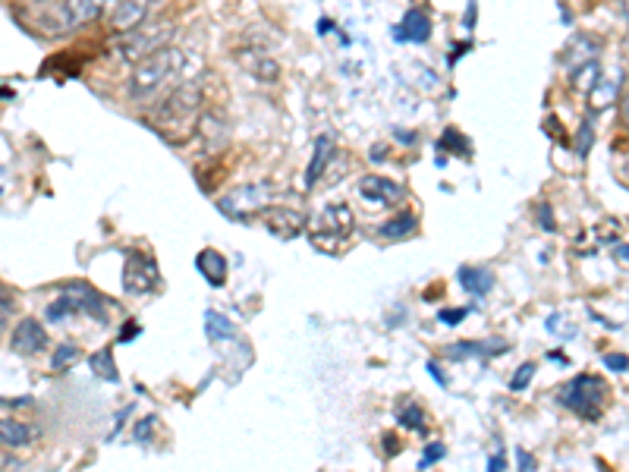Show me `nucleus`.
<instances>
[{"label":"nucleus","mask_w":629,"mask_h":472,"mask_svg":"<svg viewBox=\"0 0 629 472\" xmlns=\"http://www.w3.org/2000/svg\"><path fill=\"white\" fill-rule=\"evenodd\" d=\"M205 111V92L202 82H177L170 92L151 101V107L142 114V120L155 130L167 145H186L195 139V126Z\"/></svg>","instance_id":"nucleus-1"},{"label":"nucleus","mask_w":629,"mask_h":472,"mask_svg":"<svg viewBox=\"0 0 629 472\" xmlns=\"http://www.w3.org/2000/svg\"><path fill=\"white\" fill-rule=\"evenodd\" d=\"M186 67H189L186 51L167 45V48H161L155 54H148L145 60L133 63V73H129L126 92H129V98L139 101V104L155 101V98L170 92L173 85L183 79Z\"/></svg>","instance_id":"nucleus-2"},{"label":"nucleus","mask_w":629,"mask_h":472,"mask_svg":"<svg viewBox=\"0 0 629 472\" xmlns=\"http://www.w3.org/2000/svg\"><path fill=\"white\" fill-rule=\"evenodd\" d=\"M353 230H356L353 208L346 205V202H334V205H328V208H324V211L318 214V218H315V224H312V230H309V243H312L318 252L334 255V252L343 249L346 240H350Z\"/></svg>","instance_id":"nucleus-3"},{"label":"nucleus","mask_w":629,"mask_h":472,"mask_svg":"<svg viewBox=\"0 0 629 472\" xmlns=\"http://www.w3.org/2000/svg\"><path fill=\"white\" fill-rule=\"evenodd\" d=\"M173 32H177V23L173 19H161V16H151L148 23H142L139 29H133L129 35H120L117 41V51L123 54V60L129 63H139L148 54H155L161 48L170 45Z\"/></svg>","instance_id":"nucleus-4"},{"label":"nucleus","mask_w":629,"mask_h":472,"mask_svg":"<svg viewBox=\"0 0 629 472\" xmlns=\"http://www.w3.org/2000/svg\"><path fill=\"white\" fill-rule=\"evenodd\" d=\"M604 397H607V388L598 375H576L573 381L563 384L557 394L560 406H567L570 413H576L582 419H601Z\"/></svg>","instance_id":"nucleus-5"},{"label":"nucleus","mask_w":629,"mask_h":472,"mask_svg":"<svg viewBox=\"0 0 629 472\" xmlns=\"http://www.w3.org/2000/svg\"><path fill=\"white\" fill-rule=\"evenodd\" d=\"M70 315H92L98 321H104V299L98 296V290L92 284H67L63 293L48 306V321H63Z\"/></svg>","instance_id":"nucleus-6"},{"label":"nucleus","mask_w":629,"mask_h":472,"mask_svg":"<svg viewBox=\"0 0 629 472\" xmlns=\"http://www.w3.org/2000/svg\"><path fill=\"white\" fill-rule=\"evenodd\" d=\"M274 186L271 183H249L227 192V196L218 199V208L227 214V218H249V214H262L271 202H274Z\"/></svg>","instance_id":"nucleus-7"},{"label":"nucleus","mask_w":629,"mask_h":472,"mask_svg":"<svg viewBox=\"0 0 629 472\" xmlns=\"http://www.w3.org/2000/svg\"><path fill=\"white\" fill-rule=\"evenodd\" d=\"M195 142H199L202 155H208V158H218V155L227 152L230 120H227V114L221 111V107H205L202 111L199 126H195Z\"/></svg>","instance_id":"nucleus-8"},{"label":"nucleus","mask_w":629,"mask_h":472,"mask_svg":"<svg viewBox=\"0 0 629 472\" xmlns=\"http://www.w3.org/2000/svg\"><path fill=\"white\" fill-rule=\"evenodd\" d=\"M123 287L129 296H148L161 287V271L158 262L145 252H133L123 265Z\"/></svg>","instance_id":"nucleus-9"},{"label":"nucleus","mask_w":629,"mask_h":472,"mask_svg":"<svg viewBox=\"0 0 629 472\" xmlns=\"http://www.w3.org/2000/svg\"><path fill=\"white\" fill-rule=\"evenodd\" d=\"M158 4L161 0H120V4L107 13V29H111L114 35H129L142 23H148Z\"/></svg>","instance_id":"nucleus-10"},{"label":"nucleus","mask_w":629,"mask_h":472,"mask_svg":"<svg viewBox=\"0 0 629 472\" xmlns=\"http://www.w3.org/2000/svg\"><path fill=\"white\" fill-rule=\"evenodd\" d=\"M262 224L277 236V240H296V236H302L309 227L306 214L290 208V205H268L262 211Z\"/></svg>","instance_id":"nucleus-11"},{"label":"nucleus","mask_w":629,"mask_h":472,"mask_svg":"<svg viewBox=\"0 0 629 472\" xmlns=\"http://www.w3.org/2000/svg\"><path fill=\"white\" fill-rule=\"evenodd\" d=\"M356 192H359L362 202H368V205H384V208L400 205L406 199V189L400 183L387 180V177H378V174L362 177L359 186H356Z\"/></svg>","instance_id":"nucleus-12"},{"label":"nucleus","mask_w":629,"mask_h":472,"mask_svg":"<svg viewBox=\"0 0 629 472\" xmlns=\"http://www.w3.org/2000/svg\"><path fill=\"white\" fill-rule=\"evenodd\" d=\"M623 92V70H607L598 76V82L589 92V114H604L611 111Z\"/></svg>","instance_id":"nucleus-13"},{"label":"nucleus","mask_w":629,"mask_h":472,"mask_svg":"<svg viewBox=\"0 0 629 472\" xmlns=\"http://www.w3.org/2000/svg\"><path fill=\"white\" fill-rule=\"evenodd\" d=\"M45 343H48V334L38 318H23L10 334V350L19 356H35L38 350H45Z\"/></svg>","instance_id":"nucleus-14"},{"label":"nucleus","mask_w":629,"mask_h":472,"mask_svg":"<svg viewBox=\"0 0 629 472\" xmlns=\"http://www.w3.org/2000/svg\"><path fill=\"white\" fill-rule=\"evenodd\" d=\"M334 152H337L334 136H331V133H321V136L315 139V152H312V161H309V167H306V174H302V189H315V183L321 180V174L328 170Z\"/></svg>","instance_id":"nucleus-15"},{"label":"nucleus","mask_w":629,"mask_h":472,"mask_svg":"<svg viewBox=\"0 0 629 472\" xmlns=\"http://www.w3.org/2000/svg\"><path fill=\"white\" fill-rule=\"evenodd\" d=\"M598 54H601V41L592 38V35H582V32H579V35L570 38L567 51H563V67H567V73H573V70L585 67V63L598 60Z\"/></svg>","instance_id":"nucleus-16"},{"label":"nucleus","mask_w":629,"mask_h":472,"mask_svg":"<svg viewBox=\"0 0 629 472\" xmlns=\"http://www.w3.org/2000/svg\"><path fill=\"white\" fill-rule=\"evenodd\" d=\"M240 63H243L246 73H252L255 79H262V82H274L280 76L277 60L271 54H265L262 48H243L240 51Z\"/></svg>","instance_id":"nucleus-17"},{"label":"nucleus","mask_w":629,"mask_h":472,"mask_svg":"<svg viewBox=\"0 0 629 472\" xmlns=\"http://www.w3.org/2000/svg\"><path fill=\"white\" fill-rule=\"evenodd\" d=\"M397 38L400 41H416V45H425V41L431 38V19H428V13L419 10V7H412L403 16V23L397 26Z\"/></svg>","instance_id":"nucleus-18"},{"label":"nucleus","mask_w":629,"mask_h":472,"mask_svg":"<svg viewBox=\"0 0 629 472\" xmlns=\"http://www.w3.org/2000/svg\"><path fill=\"white\" fill-rule=\"evenodd\" d=\"M195 265H199L202 277L211 287H224L227 284V259L218 249H202L199 259H195Z\"/></svg>","instance_id":"nucleus-19"},{"label":"nucleus","mask_w":629,"mask_h":472,"mask_svg":"<svg viewBox=\"0 0 629 472\" xmlns=\"http://www.w3.org/2000/svg\"><path fill=\"white\" fill-rule=\"evenodd\" d=\"M35 441V428L19 422V419H0V447L13 450V447H29Z\"/></svg>","instance_id":"nucleus-20"},{"label":"nucleus","mask_w":629,"mask_h":472,"mask_svg":"<svg viewBox=\"0 0 629 472\" xmlns=\"http://www.w3.org/2000/svg\"><path fill=\"white\" fill-rule=\"evenodd\" d=\"M460 284L472 296H485L494 287V274L488 268H472L469 265V268H460Z\"/></svg>","instance_id":"nucleus-21"},{"label":"nucleus","mask_w":629,"mask_h":472,"mask_svg":"<svg viewBox=\"0 0 629 472\" xmlns=\"http://www.w3.org/2000/svg\"><path fill=\"white\" fill-rule=\"evenodd\" d=\"M378 233L384 236V240H406V236L416 233V214H412V211H400L397 218H390Z\"/></svg>","instance_id":"nucleus-22"},{"label":"nucleus","mask_w":629,"mask_h":472,"mask_svg":"<svg viewBox=\"0 0 629 472\" xmlns=\"http://www.w3.org/2000/svg\"><path fill=\"white\" fill-rule=\"evenodd\" d=\"M205 334H208L211 343H224V340L236 337V328H233V321H227L221 312H205Z\"/></svg>","instance_id":"nucleus-23"},{"label":"nucleus","mask_w":629,"mask_h":472,"mask_svg":"<svg viewBox=\"0 0 629 472\" xmlns=\"http://www.w3.org/2000/svg\"><path fill=\"white\" fill-rule=\"evenodd\" d=\"M598 76H601V63L592 60V63H585V67L573 70V73H570V82H573V89H576V92L589 95V92H592V85L598 82Z\"/></svg>","instance_id":"nucleus-24"},{"label":"nucleus","mask_w":629,"mask_h":472,"mask_svg":"<svg viewBox=\"0 0 629 472\" xmlns=\"http://www.w3.org/2000/svg\"><path fill=\"white\" fill-rule=\"evenodd\" d=\"M89 366H92V372H95L101 381H120L117 366H114V353H111V350H101V353H95V356L89 359Z\"/></svg>","instance_id":"nucleus-25"},{"label":"nucleus","mask_w":629,"mask_h":472,"mask_svg":"<svg viewBox=\"0 0 629 472\" xmlns=\"http://www.w3.org/2000/svg\"><path fill=\"white\" fill-rule=\"evenodd\" d=\"M397 419H400L403 428H409V432H422V425H425V416H422V410L416 403H406L403 410L397 413Z\"/></svg>","instance_id":"nucleus-26"},{"label":"nucleus","mask_w":629,"mask_h":472,"mask_svg":"<svg viewBox=\"0 0 629 472\" xmlns=\"http://www.w3.org/2000/svg\"><path fill=\"white\" fill-rule=\"evenodd\" d=\"M532 378H535V362H523V366H519V369L513 372V378H510V391H513V394H516V391H526Z\"/></svg>","instance_id":"nucleus-27"},{"label":"nucleus","mask_w":629,"mask_h":472,"mask_svg":"<svg viewBox=\"0 0 629 472\" xmlns=\"http://www.w3.org/2000/svg\"><path fill=\"white\" fill-rule=\"evenodd\" d=\"M441 148H447V152H457V155H466L469 152V142L457 130H447L441 136V142H438V152H441Z\"/></svg>","instance_id":"nucleus-28"},{"label":"nucleus","mask_w":629,"mask_h":472,"mask_svg":"<svg viewBox=\"0 0 629 472\" xmlns=\"http://www.w3.org/2000/svg\"><path fill=\"white\" fill-rule=\"evenodd\" d=\"M592 142H595V130H592V120L585 117V120H582V126H579V133H576V152L585 158V155H589Z\"/></svg>","instance_id":"nucleus-29"},{"label":"nucleus","mask_w":629,"mask_h":472,"mask_svg":"<svg viewBox=\"0 0 629 472\" xmlns=\"http://www.w3.org/2000/svg\"><path fill=\"white\" fill-rule=\"evenodd\" d=\"M76 359H79V347H76V343H63V347L54 353V369H57V372H60V369H70Z\"/></svg>","instance_id":"nucleus-30"},{"label":"nucleus","mask_w":629,"mask_h":472,"mask_svg":"<svg viewBox=\"0 0 629 472\" xmlns=\"http://www.w3.org/2000/svg\"><path fill=\"white\" fill-rule=\"evenodd\" d=\"M10 315H13V293H10V287L0 284V337H4V331L10 325Z\"/></svg>","instance_id":"nucleus-31"},{"label":"nucleus","mask_w":629,"mask_h":472,"mask_svg":"<svg viewBox=\"0 0 629 472\" xmlns=\"http://www.w3.org/2000/svg\"><path fill=\"white\" fill-rule=\"evenodd\" d=\"M444 454H447V450H444V444L441 441H431L428 447H425V454H422V469H428V466H435L438 460H444Z\"/></svg>","instance_id":"nucleus-32"},{"label":"nucleus","mask_w":629,"mask_h":472,"mask_svg":"<svg viewBox=\"0 0 629 472\" xmlns=\"http://www.w3.org/2000/svg\"><path fill=\"white\" fill-rule=\"evenodd\" d=\"M466 315H469V309H441L438 312V321H441V325H450L453 328V325H460Z\"/></svg>","instance_id":"nucleus-33"},{"label":"nucleus","mask_w":629,"mask_h":472,"mask_svg":"<svg viewBox=\"0 0 629 472\" xmlns=\"http://www.w3.org/2000/svg\"><path fill=\"white\" fill-rule=\"evenodd\" d=\"M604 366L611 372H629V359L623 353H607L604 356Z\"/></svg>","instance_id":"nucleus-34"},{"label":"nucleus","mask_w":629,"mask_h":472,"mask_svg":"<svg viewBox=\"0 0 629 472\" xmlns=\"http://www.w3.org/2000/svg\"><path fill=\"white\" fill-rule=\"evenodd\" d=\"M516 460H519V472H535V457L529 454V450L519 447L516 450Z\"/></svg>","instance_id":"nucleus-35"},{"label":"nucleus","mask_w":629,"mask_h":472,"mask_svg":"<svg viewBox=\"0 0 629 472\" xmlns=\"http://www.w3.org/2000/svg\"><path fill=\"white\" fill-rule=\"evenodd\" d=\"M538 224L545 227L548 233L557 227V224H554V214H551V208H548V205H538Z\"/></svg>","instance_id":"nucleus-36"},{"label":"nucleus","mask_w":629,"mask_h":472,"mask_svg":"<svg viewBox=\"0 0 629 472\" xmlns=\"http://www.w3.org/2000/svg\"><path fill=\"white\" fill-rule=\"evenodd\" d=\"M155 425H158V419H155V416L142 419V422L136 425V438H139V441H148V432H151V428H155Z\"/></svg>","instance_id":"nucleus-37"},{"label":"nucleus","mask_w":629,"mask_h":472,"mask_svg":"<svg viewBox=\"0 0 629 472\" xmlns=\"http://www.w3.org/2000/svg\"><path fill=\"white\" fill-rule=\"evenodd\" d=\"M139 331H142V328L136 325V321H126V325H123V331H120V340H123V343H129V340H133Z\"/></svg>","instance_id":"nucleus-38"},{"label":"nucleus","mask_w":629,"mask_h":472,"mask_svg":"<svg viewBox=\"0 0 629 472\" xmlns=\"http://www.w3.org/2000/svg\"><path fill=\"white\" fill-rule=\"evenodd\" d=\"M504 469H507V457L504 454H494L488 460V472H504Z\"/></svg>","instance_id":"nucleus-39"},{"label":"nucleus","mask_w":629,"mask_h":472,"mask_svg":"<svg viewBox=\"0 0 629 472\" xmlns=\"http://www.w3.org/2000/svg\"><path fill=\"white\" fill-rule=\"evenodd\" d=\"M428 375H431V378H435V381L441 384V388H447V375H444V372H441V369L435 366V362H428Z\"/></svg>","instance_id":"nucleus-40"},{"label":"nucleus","mask_w":629,"mask_h":472,"mask_svg":"<svg viewBox=\"0 0 629 472\" xmlns=\"http://www.w3.org/2000/svg\"><path fill=\"white\" fill-rule=\"evenodd\" d=\"M384 450H387V454H397V450H400L397 435H384Z\"/></svg>","instance_id":"nucleus-41"},{"label":"nucleus","mask_w":629,"mask_h":472,"mask_svg":"<svg viewBox=\"0 0 629 472\" xmlns=\"http://www.w3.org/2000/svg\"><path fill=\"white\" fill-rule=\"evenodd\" d=\"M620 114H623V123H626V130H629V89H626V95L620 101Z\"/></svg>","instance_id":"nucleus-42"},{"label":"nucleus","mask_w":629,"mask_h":472,"mask_svg":"<svg viewBox=\"0 0 629 472\" xmlns=\"http://www.w3.org/2000/svg\"><path fill=\"white\" fill-rule=\"evenodd\" d=\"M614 255H617L620 262H629V246H617V249H614Z\"/></svg>","instance_id":"nucleus-43"},{"label":"nucleus","mask_w":629,"mask_h":472,"mask_svg":"<svg viewBox=\"0 0 629 472\" xmlns=\"http://www.w3.org/2000/svg\"><path fill=\"white\" fill-rule=\"evenodd\" d=\"M400 142H403V145H412V142H419V136H412V133H400Z\"/></svg>","instance_id":"nucleus-44"},{"label":"nucleus","mask_w":629,"mask_h":472,"mask_svg":"<svg viewBox=\"0 0 629 472\" xmlns=\"http://www.w3.org/2000/svg\"><path fill=\"white\" fill-rule=\"evenodd\" d=\"M548 359H554L557 366H563V362H567V356H563V353H557V350H554V353H548Z\"/></svg>","instance_id":"nucleus-45"},{"label":"nucleus","mask_w":629,"mask_h":472,"mask_svg":"<svg viewBox=\"0 0 629 472\" xmlns=\"http://www.w3.org/2000/svg\"><path fill=\"white\" fill-rule=\"evenodd\" d=\"M623 57H626V60H629V32H626V35H623Z\"/></svg>","instance_id":"nucleus-46"},{"label":"nucleus","mask_w":629,"mask_h":472,"mask_svg":"<svg viewBox=\"0 0 629 472\" xmlns=\"http://www.w3.org/2000/svg\"><path fill=\"white\" fill-rule=\"evenodd\" d=\"M29 4H35V7H38V4H48V0H29Z\"/></svg>","instance_id":"nucleus-47"},{"label":"nucleus","mask_w":629,"mask_h":472,"mask_svg":"<svg viewBox=\"0 0 629 472\" xmlns=\"http://www.w3.org/2000/svg\"><path fill=\"white\" fill-rule=\"evenodd\" d=\"M623 10H626V13H629V0H623Z\"/></svg>","instance_id":"nucleus-48"}]
</instances>
